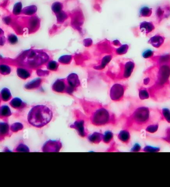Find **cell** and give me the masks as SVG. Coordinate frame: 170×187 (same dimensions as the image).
<instances>
[{"label":"cell","mask_w":170,"mask_h":187,"mask_svg":"<svg viewBox=\"0 0 170 187\" xmlns=\"http://www.w3.org/2000/svg\"><path fill=\"white\" fill-rule=\"evenodd\" d=\"M154 55V53L150 50H147L144 52L143 53V56L145 58H149L152 57Z\"/></svg>","instance_id":"10"},{"label":"cell","mask_w":170,"mask_h":187,"mask_svg":"<svg viewBox=\"0 0 170 187\" xmlns=\"http://www.w3.org/2000/svg\"><path fill=\"white\" fill-rule=\"evenodd\" d=\"M53 113L49 107L45 106H38L31 111L28 120L31 124L38 127L45 125L50 121Z\"/></svg>","instance_id":"1"},{"label":"cell","mask_w":170,"mask_h":187,"mask_svg":"<svg viewBox=\"0 0 170 187\" xmlns=\"http://www.w3.org/2000/svg\"><path fill=\"white\" fill-rule=\"evenodd\" d=\"M165 40L164 36L160 35H156L153 36L150 39L149 43L151 44L153 47L159 48L163 44Z\"/></svg>","instance_id":"2"},{"label":"cell","mask_w":170,"mask_h":187,"mask_svg":"<svg viewBox=\"0 0 170 187\" xmlns=\"http://www.w3.org/2000/svg\"><path fill=\"white\" fill-rule=\"evenodd\" d=\"M62 5L61 3L59 2L54 3L52 5V9L53 11H54V12H59V11H61V9H62Z\"/></svg>","instance_id":"9"},{"label":"cell","mask_w":170,"mask_h":187,"mask_svg":"<svg viewBox=\"0 0 170 187\" xmlns=\"http://www.w3.org/2000/svg\"><path fill=\"white\" fill-rule=\"evenodd\" d=\"M149 96L150 95L147 90H143L140 91V96L142 99H147L149 97Z\"/></svg>","instance_id":"11"},{"label":"cell","mask_w":170,"mask_h":187,"mask_svg":"<svg viewBox=\"0 0 170 187\" xmlns=\"http://www.w3.org/2000/svg\"><path fill=\"white\" fill-rule=\"evenodd\" d=\"M159 127V123H155V124L149 125V126L146 127V131L151 134H154L158 131Z\"/></svg>","instance_id":"5"},{"label":"cell","mask_w":170,"mask_h":187,"mask_svg":"<svg viewBox=\"0 0 170 187\" xmlns=\"http://www.w3.org/2000/svg\"><path fill=\"white\" fill-rule=\"evenodd\" d=\"M151 9L149 8L148 7H145L142 8L141 9L140 13V16H143V17H149L152 14Z\"/></svg>","instance_id":"6"},{"label":"cell","mask_w":170,"mask_h":187,"mask_svg":"<svg viewBox=\"0 0 170 187\" xmlns=\"http://www.w3.org/2000/svg\"><path fill=\"white\" fill-rule=\"evenodd\" d=\"M162 139L170 144V127L166 129L165 136L162 138Z\"/></svg>","instance_id":"8"},{"label":"cell","mask_w":170,"mask_h":187,"mask_svg":"<svg viewBox=\"0 0 170 187\" xmlns=\"http://www.w3.org/2000/svg\"><path fill=\"white\" fill-rule=\"evenodd\" d=\"M143 150L145 152H159L160 151V148L159 147H153L151 146H146V147H145Z\"/></svg>","instance_id":"7"},{"label":"cell","mask_w":170,"mask_h":187,"mask_svg":"<svg viewBox=\"0 0 170 187\" xmlns=\"http://www.w3.org/2000/svg\"><path fill=\"white\" fill-rule=\"evenodd\" d=\"M141 30L146 34H149L155 29L154 24L152 22H143L140 27Z\"/></svg>","instance_id":"3"},{"label":"cell","mask_w":170,"mask_h":187,"mask_svg":"<svg viewBox=\"0 0 170 187\" xmlns=\"http://www.w3.org/2000/svg\"><path fill=\"white\" fill-rule=\"evenodd\" d=\"M161 121H165L168 123H170V110L169 109L163 108L159 110Z\"/></svg>","instance_id":"4"}]
</instances>
